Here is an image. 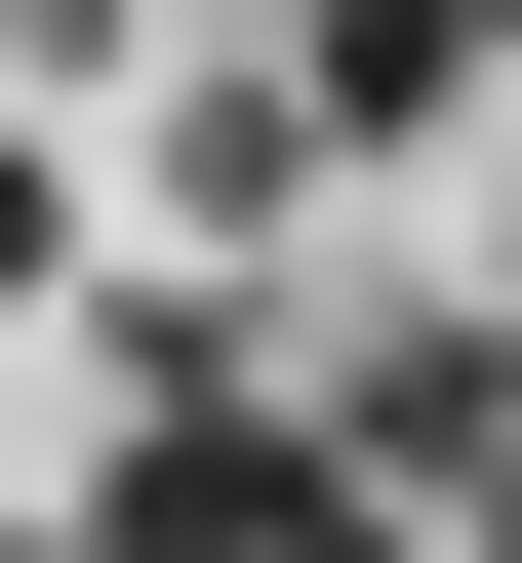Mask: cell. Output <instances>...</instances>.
Instances as JSON below:
<instances>
[{
    "instance_id": "obj_1",
    "label": "cell",
    "mask_w": 522,
    "mask_h": 563,
    "mask_svg": "<svg viewBox=\"0 0 522 563\" xmlns=\"http://www.w3.org/2000/svg\"><path fill=\"white\" fill-rule=\"evenodd\" d=\"M81 563H442V523H402V483H362V443H322L281 363H201V402H121Z\"/></svg>"
},
{
    "instance_id": "obj_2",
    "label": "cell",
    "mask_w": 522,
    "mask_h": 563,
    "mask_svg": "<svg viewBox=\"0 0 522 563\" xmlns=\"http://www.w3.org/2000/svg\"><path fill=\"white\" fill-rule=\"evenodd\" d=\"M41 282H121V242H81V201H41V121H0V322H41Z\"/></svg>"
},
{
    "instance_id": "obj_3",
    "label": "cell",
    "mask_w": 522,
    "mask_h": 563,
    "mask_svg": "<svg viewBox=\"0 0 522 563\" xmlns=\"http://www.w3.org/2000/svg\"><path fill=\"white\" fill-rule=\"evenodd\" d=\"M442 41H482V81H522V0H442Z\"/></svg>"
},
{
    "instance_id": "obj_4",
    "label": "cell",
    "mask_w": 522,
    "mask_h": 563,
    "mask_svg": "<svg viewBox=\"0 0 522 563\" xmlns=\"http://www.w3.org/2000/svg\"><path fill=\"white\" fill-rule=\"evenodd\" d=\"M0 41H81V0H0Z\"/></svg>"
}]
</instances>
